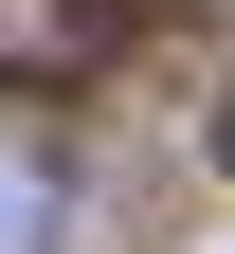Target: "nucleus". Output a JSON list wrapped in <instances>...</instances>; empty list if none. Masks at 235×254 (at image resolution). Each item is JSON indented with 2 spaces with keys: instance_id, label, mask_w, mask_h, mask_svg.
I'll list each match as a JSON object with an SVG mask.
<instances>
[{
  "instance_id": "f257e3e1",
  "label": "nucleus",
  "mask_w": 235,
  "mask_h": 254,
  "mask_svg": "<svg viewBox=\"0 0 235 254\" xmlns=\"http://www.w3.org/2000/svg\"><path fill=\"white\" fill-rule=\"evenodd\" d=\"M127 37V0H0V73H91Z\"/></svg>"
},
{
  "instance_id": "f03ea898",
  "label": "nucleus",
  "mask_w": 235,
  "mask_h": 254,
  "mask_svg": "<svg viewBox=\"0 0 235 254\" xmlns=\"http://www.w3.org/2000/svg\"><path fill=\"white\" fill-rule=\"evenodd\" d=\"M54 218H73V200H54V164L0 145V254H54Z\"/></svg>"
},
{
  "instance_id": "7ed1b4c3",
  "label": "nucleus",
  "mask_w": 235,
  "mask_h": 254,
  "mask_svg": "<svg viewBox=\"0 0 235 254\" xmlns=\"http://www.w3.org/2000/svg\"><path fill=\"white\" fill-rule=\"evenodd\" d=\"M217 164H235V91H217Z\"/></svg>"
}]
</instances>
